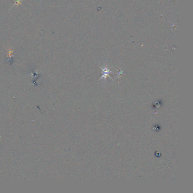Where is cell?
<instances>
[{"instance_id": "obj_1", "label": "cell", "mask_w": 193, "mask_h": 193, "mask_svg": "<svg viewBox=\"0 0 193 193\" xmlns=\"http://www.w3.org/2000/svg\"><path fill=\"white\" fill-rule=\"evenodd\" d=\"M21 1H22V0H16V1H15V4L14 5H19V4H21Z\"/></svg>"}]
</instances>
